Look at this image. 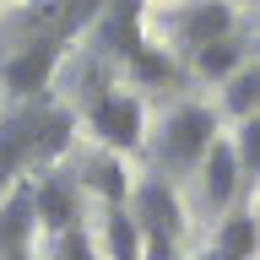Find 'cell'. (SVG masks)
Segmentation results:
<instances>
[{
    "mask_svg": "<svg viewBox=\"0 0 260 260\" xmlns=\"http://www.w3.org/2000/svg\"><path fill=\"white\" fill-rule=\"evenodd\" d=\"M76 136V114L49 103V98H27L0 119V190H11L27 168H54L65 146Z\"/></svg>",
    "mask_w": 260,
    "mask_h": 260,
    "instance_id": "cell-1",
    "label": "cell"
},
{
    "mask_svg": "<svg viewBox=\"0 0 260 260\" xmlns=\"http://www.w3.org/2000/svg\"><path fill=\"white\" fill-rule=\"evenodd\" d=\"M81 109H87V119H92L98 141L109 146V152H136L141 146V98L130 92H114L109 87V60H87V71H81Z\"/></svg>",
    "mask_w": 260,
    "mask_h": 260,
    "instance_id": "cell-2",
    "label": "cell"
},
{
    "mask_svg": "<svg viewBox=\"0 0 260 260\" xmlns=\"http://www.w3.org/2000/svg\"><path fill=\"white\" fill-rule=\"evenodd\" d=\"M136 228H141V260H174L179 239H184V211L179 195L168 190V179H141L136 184Z\"/></svg>",
    "mask_w": 260,
    "mask_h": 260,
    "instance_id": "cell-3",
    "label": "cell"
},
{
    "mask_svg": "<svg viewBox=\"0 0 260 260\" xmlns=\"http://www.w3.org/2000/svg\"><path fill=\"white\" fill-rule=\"evenodd\" d=\"M211 141H217V114L201 109V103H184L157 130V168L162 174H190V168H201Z\"/></svg>",
    "mask_w": 260,
    "mask_h": 260,
    "instance_id": "cell-4",
    "label": "cell"
},
{
    "mask_svg": "<svg viewBox=\"0 0 260 260\" xmlns=\"http://www.w3.org/2000/svg\"><path fill=\"white\" fill-rule=\"evenodd\" d=\"M32 190V217L49 239L65 233V228H81V184L60 168H38V179H27Z\"/></svg>",
    "mask_w": 260,
    "mask_h": 260,
    "instance_id": "cell-5",
    "label": "cell"
},
{
    "mask_svg": "<svg viewBox=\"0 0 260 260\" xmlns=\"http://www.w3.org/2000/svg\"><path fill=\"white\" fill-rule=\"evenodd\" d=\"M141 6L146 0H109L103 11H98V22L87 32H92V54L109 65H125L136 49L146 44L141 38Z\"/></svg>",
    "mask_w": 260,
    "mask_h": 260,
    "instance_id": "cell-6",
    "label": "cell"
},
{
    "mask_svg": "<svg viewBox=\"0 0 260 260\" xmlns=\"http://www.w3.org/2000/svg\"><path fill=\"white\" fill-rule=\"evenodd\" d=\"M60 54H65L60 44H49V38H27V44L6 60V71H0L6 92H11L16 103L44 98V87H49V76H54V65H60Z\"/></svg>",
    "mask_w": 260,
    "mask_h": 260,
    "instance_id": "cell-7",
    "label": "cell"
},
{
    "mask_svg": "<svg viewBox=\"0 0 260 260\" xmlns=\"http://www.w3.org/2000/svg\"><path fill=\"white\" fill-rule=\"evenodd\" d=\"M168 32H174V44H184L195 54L201 44H217V38L233 32V6L228 0H190L168 16Z\"/></svg>",
    "mask_w": 260,
    "mask_h": 260,
    "instance_id": "cell-8",
    "label": "cell"
},
{
    "mask_svg": "<svg viewBox=\"0 0 260 260\" xmlns=\"http://www.w3.org/2000/svg\"><path fill=\"white\" fill-rule=\"evenodd\" d=\"M201 184H206V206L211 211H228L239 201L244 190V174H239V157H233V141H217L206 146V157H201Z\"/></svg>",
    "mask_w": 260,
    "mask_h": 260,
    "instance_id": "cell-9",
    "label": "cell"
},
{
    "mask_svg": "<svg viewBox=\"0 0 260 260\" xmlns=\"http://www.w3.org/2000/svg\"><path fill=\"white\" fill-rule=\"evenodd\" d=\"M32 233H38V217H32V190H27V179H16L11 190H6V201H0V260L16 255V249H27Z\"/></svg>",
    "mask_w": 260,
    "mask_h": 260,
    "instance_id": "cell-10",
    "label": "cell"
},
{
    "mask_svg": "<svg viewBox=\"0 0 260 260\" xmlns=\"http://www.w3.org/2000/svg\"><path fill=\"white\" fill-rule=\"evenodd\" d=\"M76 184L87 195H98L103 206H125L130 201V179H125V168H119V157L114 152H98V157H87L76 168Z\"/></svg>",
    "mask_w": 260,
    "mask_h": 260,
    "instance_id": "cell-11",
    "label": "cell"
},
{
    "mask_svg": "<svg viewBox=\"0 0 260 260\" xmlns=\"http://www.w3.org/2000/svg\"><path fill=\"white\" fill-rule=\"evenodd\" d=\"M239 65H244V44L233 38V32L217 38V44H201V49L190 54V71H195L201 81H228Z\"/></svg>",
    "mask_w": 260,
    "mask_h": 260,
    "instance_id": "cell-12",
    "label": "cell"
},
{
    "mask_svg": "<svg viewBox=\"0 0 260 260\" xmlns=\"http://www.w3.org/2000/svg\"><path fill=\"white\" fill-rule=\"evenodd\" d=\"M103 249H109V260H141V228H136L130 206L103 211Z\"/></svg>",
    "mask_w": 260,
    "mask_h": 260,
    "instance_id": "cell-13",
    "label": "cell"
},
{
    "mask_svg": "<svg viewBox=\"0 0 260 260\" xmlns=\"http://www.w3.org/2000/svg\"><path fill=\"white\" fill-rule=\"evenodd\" d=\"M222 109L233 114V119L260 114V65H239V71L222 81Z\"/></svg>",
    "mask_w": 260,
    "mask_h": 260,
    "instance_id": "cell-14",
    "label": "cell"
},
{
    "mask_svg": "<svg viewBox=\"0 0 260 260\" xmlns=\"http://www.w3.org/2000/svg\"><path fill=\"white\" fill-rule=\"evenodd\" d=\"M211 249H222V255H233V260H255V249H260V222L249 217V211H239V217H228V222L217 228V239H211Z\"/></svg>",
    "mask_w": 260,
    "mask_h": 260,
    "instance_id": "cell-15",
    "label": "cell"
},
{
    "mask_svg": "<svg viewBox=\"0 0 260 260\" xmlns=\"http://www.w3.org/2000/svg\"><path fill=\"white\" fill-rule=\"evenodd\" d=\"M125 65H130V76H136V87H168V81L179 76V60H168V54L152 49V44H141Z\"/></svg>",
    "mask_w": 260,
    "mask_h": 260,
    "instance_id": "cell-16",
    "label": "cell"
},
{
    "mask_svg": "<svg viewBox=\"0 0 260 260\" xmlns=\"http://www.w3.org/2000/svg\"><path fill=\"white\" fill-rule=\"evenodd\" d=\"M233 157H239L244 184H255V179H260V114L239 119V130H233Z\"/></svg>",
    "mask_w": 260,
    "mask_h": 260,
    "instance_id": "cell-17",
    "label": "cell"
},
{
    "mask_svg": "<svg viewBox=\"0 0 260 260\" xmlns=\"http://www.w3.org/2000/svg\"><path fill=\"white\" fill-rule=\"evenodd\" d=\"M49 260H98L92 255V233H87V228H65V233H54Z\"/></svg>",
    "mask_w": 260,
    "mask_h": 260,
    "instance_id": "cell-18",
    "label": "cell"
},
{
    "mask_svg": "<svg viewBox=\"0 0 260 260\" xmlns=\"http://www.w3.org/2000/svg\"><path fill=\"white\" fill-rule=\"evenodd\" d=\"M201 260H233V255H222V249H206V255H201Z\"/></svg>",
    "mask_w": 260,
    "mask_h": 260,
    "instance_id": "cell-19",
    "label": "cell"
},
{
    "mask_svg": "<svg viewBox=\"0 0 260 260\" xmlns=\"http://www.w3.org/2000/svg\"><path fill=\"white\" fill-rule=\"evenodd\" d=\"M6 260H32V249H16V255H6Z\"/></svg>",
    "mask_w": 260,
    "mask_h": 260,
    "instance_id": "cell-20",
    "label": "cell"
}]
</instances>
